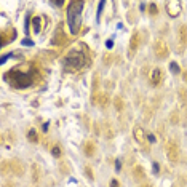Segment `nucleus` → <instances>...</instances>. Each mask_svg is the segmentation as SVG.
Here are the masks:
<instances>
[{
	"mask_svg": "<svg viewBox=\"0 0 187 187\" xmlns=\"http://www.w3.org/2000/svg\"><path fill=\"white\" fill-rule=\"evenodd\" d=\"M37 75H39V67L35 64L29 63L26 64V67L18 66V67H13L11 71H8L5 74V80L15 90H26V88H29L37 82Z\"/></svg>",
	"mask_w": 187,
	"mask_h": 187,
	"instance_id": "1",
	"label": "nucleus"
},
{
	"mask_svg": "<svg viewBox=\"0 0 187 187\" xmlns=\"http://www.w3.org/2000/svg\"><path fill=\"white\" fill-rule=\"evenodd\" d=\"M85 63H86V54L83 53L82 50H78V48L69 50L67 53L64 54L63 61H61L64 72H77V71H80V69L85 66Z\"/></svg>",
	"mask_w": 187,
	"mask_h": 187,
	"instance_id": "2",
	"label": "nucleus"
},
{
	"mask_svg": "<svg viewBox=\"0 0 187 187\" xmlns=\"http://www.w3.org/2000/svg\"><path fill=\"white\" fill-rule=\"evenodd\" d=\"M83 7H85V2H71L67 7V26L74 35L80 32Z\"/></svg>",
	"mask_w": 187,
	"mask_h": 187,
	"instance_id": "3",
	"label": "nucleus"
},
{
	"mask_svg": "<svg viewBox=\"0 0 187 187\" xmlns=\"http://www.w3.org/2000/svg\"><path fill=\"white\" fill-rule=\"evenodd\" d=\"M166 157L170 162H177L179 160V147H177V142L174 141V139H168L166 144Z\"/></svg>",
	"mask_w": 187,
	"mask_h": 187,
	"instance_id": "4",
	"label": "nucleus"
},
{
	"mask_svg": "<svg viewBox=\"0 0 187 187\" xmlns=\"http://www.w3.org/2000/svg\"><path fill=\"white\" fill-rule=\"evenodd\" d=\"M153 54H155L158 59L168 58V54H170V48H168V45H166L165 40H162V39L155 40V43H153Z\"/></svg>",
	"mask_w": 187,
	"mask_h": 187,
	"instance_id": "5",
	"label": "nucleus"
},
{
	"mask_svg": "<svg viewBox=\"0 0 187 187\" xmlns=\"http://www.w3.org/2000/svg\"><path fill=\"white\" fill-rule=\"evenodd\" d=\"M181 2H177V0H170V2H166V13L170 18H177L181 15Z\"/></svg>",
	"mask_w": 187,
	"mask_h": 187,
	"instance_id": "6",
	"label": "nucleus"
},
{
	"mask_svg": "<svg viewBox=\"0 0 187 187\" xmlns=\"http://www.w3.org/2000/svg\"><path fill=\"white\" fill-rule=\"evenodd\" d=\"M139 45H141V34H139V31H134L131 34V39H130V58L136 54Z\"/></svg>",
	"mask_w": 187,
	"mask_h": 187,
	"instance_id": "7",
	"label": "nucleus"
},
{
	"mask_svg": "<svg viewBox=\"0 0 187 187\" xmlns=\"http://www.w3.org/2000/svg\"><path fill=\"white\" fill-rule=\"evenodd\" d=\"M133 138H134V141H136L139 146H146V142H147V133L144 131V128L141 127V125H136V127L133 128Z\"/></svg>",
	"mask_w": 187,
	"mask_h": 187,
	"instance_id": "8",
	"label": "nucleus"
},
{
	"mask_svg": "<svg viewBox=\"0 0 187 187\" xmlns=\"http://www.w3.org/2000/svg\"><path fill=\"white\" fill-rule=\"evenodd\" d=\"M16 37V31L13 29V27H7V29H3L0 32V45L5 46L7 43H10V42L15 40Z\"/></svg>",
	"mask_w": 187,
	"mask_h": 187,
	"instance_id": "9",
	"label": "nucleus"
},
{
	"mask_svg": "<svg viewBox=\"0 0 187 187\" xmlns=\"http://www.w3.org/2000/svg\"><path fill=\"white\" fill-rule=\"evenodd\" d=\"M163 80V72L160 67H153L150 72H149V83L152 86H158Z\"/></svg>",
	"mask_w": 187,
	"mask_h": 187,
	"instance_id": "10",
	"label": "nucleus"
},
{
	"mask_svg": "<svg viewBox=\"0 0 187 187\" xmlns=\"http://www.w3.org/2000/svg\"><path fill=\"white\" fill-rule=\"evenodd\" d=\"M10 170L13 174H16V176H22L24 174V163H22L19 158H13V160L10 162Z\"/></svg>",
	"mask_w": 187,
	"mask_h": 187,
	"instance_id": "11",
	"label": "nucleus"
},
{
	"mask_svg": "<svg viewBox=\"0 0 187 187\" xmlns=\"http://www.w3.org/2000/svg\"><path fill=\"white\" fill-rule=\"evenodd\" d=\"M83 153H85L86 157H93L96 153V142L91 141V139H88V141H85V144H83Z\"/></svg>",
	"mask_w": 187,
	"mask_h": 187,
	"instance_id": "12",
	"label": "nucleus"
},
{
	"mask_svg": "<svg viewBox=\"0 0 187 187\" xmlns=\"http://www.w3.org/2000/svg\"><path fill=\"white\" fill-rule=\"evenodd\" d=\"M66 42H67V37H66V34H64V31L58 29V31H56V34H54V39L51 40V43L61 46V45H64V43H66Z\"/></svg>",
	"mask_w": 187,
	"mask_h": 187,
	"instance_id": "13",
	"label": "nucleus"
},
{
	"mask_svg": "<svg viewBox=\"0 0 187 187\" xmlns=\"http://www.w3.org/2000/svg\"><path fill=\"white\" fill-rule=\"evenodd\" d=\"M110 104V98L107 93H99L98 95V102H96V106H99L101 109H106L107 106Z\"/></svg>",
	"mask_w": 187,
	"mask_h": 187,
	"instance_id": "14",
	"label": "nucleus"
},
{
	"mask_svg": "<svg viewBox=\"0 0 187 187\" xmlns=\"http://www.w3.org/2000/svg\"><path fill=\"white\" fill-rule=\"evenodd\" d=\"M177 37H179V43L187 45V26H181L177 31Z\"/></svg>",
	"mask_w": 187,
	"mask_h": 187,
	"instance_id": "15",
	"label": "nucleus"
},
{
	"mask_svg": "<svg viewBox=\"0 0 187 187\" xmlns=\"http://www.w3.org/2000/svg\"><path fill=\"white\" fill-rule=\"evenodd\" d=\"M27 139H29V142H32V144L40 142V136H39V133H37L35 128H31L29 131H27Z\"/></svg>",
	"mask_w": 187,
	"mask_h": 187,
	"instance_id": "16",
	"label": "nucleus"
},
{
	"mask_svg": "<svg viewBox=\"0 0 187 187\" xmlns=\"http://www.w3.org/2000/svg\"><path fill=\"white\" fill-rule=\"evenodd\" d=\"M31 22H32V29H34L35 34H40L42 32V16H34Z\"/></svg>",
	"mask_w": 187,
	"mask_h": 187,
	"instance_id": "17",
	"label": "nucleus"
},
{
	"mask_svg": "<svg viewBox=\"0 0 187 187\" xmlns=\"http://www.w3.org/2000/svg\"><path fill=\"white\" fill-rule=\"evenodd\" d=\"M133 176L136 177V179H144V176H146L144 168H142L141 165H134V168H133Z\"/></svg>",
	"mask_w": 187,
	"mask_h": 187,
	"instance_id": "18",
	"label": "nucleus"
},
{
	"mask_svg": "<svg viewBox=\"0 0 187 187\" xmlns=\"http://www.w3.org/2000/svg\"><path fill=\"white\" fill-rule=\"evenodd\" d=\"M91 91H93V95H98V91H99V74L95 72L93 74V85H91Z\"/></svg>",
	"mask_w": 187,
	"mask_h": 187,
	"instance_id": "19",
	"label": "nucleus"
},
{
	"mask_svg": "<svg viewBox=\"0 0 187 187\" xmlns=\"http://www.w3.org/2000/svg\"><path fill=\"white\" fill-rule=\"evenodd\" d=\"M102 130H104V134H106L107 139H112V138H114L115 131H114V127H112L109 121H107V123H104V128H102Z\"/></svg>",
	"mask_w": 187,
	"mask_h": 187,
	"instance_id": "20",
	"label": "nucleus"
},
{
	"mask_svg": "<svg viewBox=\"0 0 187 187\" xmlns=\"http://www.w3.org/2000/svg\"><path fill=\"white\" fill-rule=\"evenodd\" d=\"M31 170H32V181L37 182V181L40 179V168H39V165L34 163V165L31 166Z\"/></svg>",
	"mask_w": 187,
	"mask_h": 187,
	"instance_id": "21",
	"label": "nucleus"
},
{
	"mask_svg": "<svg viewBox=\"0 0 187 187\" xmlns=\"http://www.w3.org/2000/svg\"><path fill=\"white\" fill-rule=\"evenodd\" d=\"M177 96H179V99L182 104H187V88L181 86L179 90H177Z\"/></svg>",
	"mask_w": 187,
	"mask_h": 187,
	"instance_id": "22",
	"label": "nucleus"
},
{
	"mask_svg": "<svg viewBox=\"0 0 187 187\" xmlns=\"http://www.w3.org/2000/svg\"><path fill=\"white\" fill-rule=\"evenodd\" d=\"M114 107H115L118 112L123 110V99H121L120 96H115V98H114Z\"/></svg>",
	"mask_w": 187,
	"mask_h": 187,
	"instance_id": "23",
	"label": "nucleus"
},
{
	"mask_svg": "<svg viewBox=\"0 0 187 187\" xmlns=\"http://www.w3.org/2000/svg\"><path fill=\"white\" fill-rule=\"evenodd\" d=\"M149 15L153 16V18L158 15V7H157V3H153V2L149 3Z\"/></svg>",
	"mask_w": 187,
	"mask_h": 187,
	"instance_id": "24",
	"label": "nucleus"
},
{
	"mask_svg": "<svg viewBox=\"0 0 187 187\" xmlns=\"http://www.w3.org/2000/svg\"><path fill=\"white\" fill-rule=\"evenodd\" d=\"M51 155H53L54 158L63 157V150H61V147L59 146H53V147H51Z\"/></svg>",
	"mask_w": 187,
	"mask_h": 187,
	"instance_id": "25",
	"label": "nucleus"
},
{
	"mask_svg": "<svg viewBox=\"0 0 187 187\" xmlns=\"http://www.w3.org/2000/svg\"><path fill=\"white\" fill-rule=\"evenodd\" d=\"M170 121H171L173 125H177V123H179V112H177V110H173V112H171V117H170Z\"/></svg>",
	"mask_w": 187,
	"mask_h": 187,
	"instance_id": "26",
	"label": "nucleus"
},
{
	"mask_svg": "<svg viewBox=\"0 0 187 187\" xmlns=\"http://www.w3.org/2000/svg\"><path fill=\"white\" fill-rule=\"evenodd\" d=\"M83 171H85V174H86V177H88V179H90V181H95V173H93V170H91V166H85V168H83Z\"/></svg>",
	"mask_w": 187,
	"mask_h": 187,
	"instance_id": "27",
	"label": "nucleus"
},
{
	"mask_svg": "<svg viewBox=\"0 0 187 187\" xmlns=\"http://www.w3.org/2000/svg\"><path fill=\"white\" fill-rule=\"evenodd\" d=\"M170 69H171V72L174 74V75H177V74L181 72V69H179V66L176 64V61H171V63H170Z\"/></svg>",
	"mask_w": 187,
	"mask_h": 187,
	"instance_id": "28",
	"label": "nucleus"
},
{
	"mask_svg": "<svg viewBox=\"0 0 187 187\" xmlns=\"http://www.w3.org/2000/svg\"><path fill=\"white\" fill-rule=\"evenodd\" d=\"M147 142L155 144V142H157V136H155L153 133H147Z\"/></svg>",
	"mask_w": 187,
	"mask_h": 187,
	"instance_id": "29",
	"label": "nucleus"
},
{
	"mask_svg": "<svg viewBox=\"0 0 187 187\" xmlns=\"http://www.w3.org/2000/svg\"><path fill=\"white\" fill-rule=\"evenodd\" d=\"M109 187H120V182H118V181H117L115 177H114V179H110V182H109Z\"/></svg>",
	"mask_w": 187,
	"mask_h": 187,
	"instance_id": "30",
	"label": "nucleus"
},
{
	"mask_svg": "<svg viewBox=\"0 0 187 187\" xmlns=\"http://www.w3.org/2000/svg\"><path fill=\"white\" fill-rule=\"evenodd\" d=\"M67 163H61L59 165V170H61V173H69V170H67Z\"/></svg>",
	"mask_w": 187,
	"mask_h": 187,
	"instance_id": "31",
	"label": "nucleus"
},
{
	"mask_svg": "<svg viewBox=\"0 0 187 187\" xmlns=\"http://www.w3.org/2000/svg\"><path fill=\"white\" fill-rule=\"evenodd\" d=\"M152 165H153V173H155V174H158V171H160V166H158V163L153 162Z\"/></svg>",
	"mask_w": 187,
	"mask_h": 187,
	"instance_id": "32",
	"label": "nucleus"
},
{
	"mask_svg": "<svg viewBox=\"0 0 187 187\" xmlns=\"http://www.w3.org/2000/svg\"><path fill=\"white\" fill-rule=\"evenodd\" d=\"M115 170H117V171L121 170V162H120V160H115Z\"/></svg>",
	"mask_w": 187,
	"mask_h": 187,
	"instance_id": "33",
	"label": "nucleus"
},
{
	"mask_svg": "<svg viewBox=\"0 0 187 187\" xmlns=\"http://www.w3.org/2000/svg\"><path fill=\"white\" fill-rule=\"evenodd\" d=\"M158 133H160L162 136H165V130H163V125H162V123L158 125Z\"/></svg>",
	"mask_w": 187,
	"mask_h": 187,
	"instance_id": "34",
	"label": "nucleus"
},
{
	"mask_svg": "<svg viewBox=\"0 0 187 187\" xmlns=\"http://www.w3.org/2000/svg\"><path fill=\"white\" fill-rule=\"evenodd\" d=\"M48 127H50V123H48V121H45L43 127H42V130H43V131H48Z\"/></svg>",
	"mask_w": 187,
	"mask_h": 187,
	"instance_id": "35",
	"label": "nucleus"
},
{
	"mask_svg": "<svg viewBox=\"0 0 187 187\" xmlns=\"http://www.w3.org/2000/svg\"><path fill=\"white\" fill-rule=\"evenodd\" d=\"M51 5H54V7H61V5H64V2H51Z\"/></svg>",
	"mask_w": 187,
	"mask_h": 187,
	"instance_id": "36",
	"label": "nucleus"
},
{
	"mask_svg": "<svg viewBox=\"0 0 187 187\" xmlns=\"http://www.w3.org/2000/svg\"><path fill=\"white\" fill-rule=\"evenodd\" d=\"M182 78H184V82L187 83V71H184V72H182Z\"/></svg>",
	"mask_w": 187,
	"mask_h": 187,
	"instance_id": "37",
	"label": "nucleus"
},
{
	"mask_svg": "<svg viewBox=\"0 0 187 187\" xmlns=\"http://www.w3.org/2000/svg\"><path fill=\"white\" fill-rule=\"evenodd\" d=\"M5 187H16V186L13 184V182H7V184H5Z\"/></svg>",
	"mask_w": 187,
	"mask_h": 187,
	"instance_id": "38",
	"label": "nucleus"
},
{
	"mask_svg": "<svg viewBox=\"0 0 187 187\" xmlns=\"http://www.w3.org/2000/svg\"><path fill=\"white\" fill-rule=\"evenodd\" d=\"M141 187H153V186H152V184H149V182H146V184H142Z\"/></svg>",
	"mask_w": 187,
	"mask_h": 187,
	"instance_id": "39",
	"label": "nucleus"
},
{
	"mask_svg": "<svg viewBox=\"0 0 187 187\" xmlns=\"http://www.w3.org/2000/svg\"><path fill=\"white\" fill-rule=\"evenodd\" d=\"M22 43H24V45H32V42H31V40H24Z\"/></svg>",
	"mask_w": 187,
	"mask_h": 187,
	"instance_id": "40",
	"label": "nucleus"
}]
</instances>
